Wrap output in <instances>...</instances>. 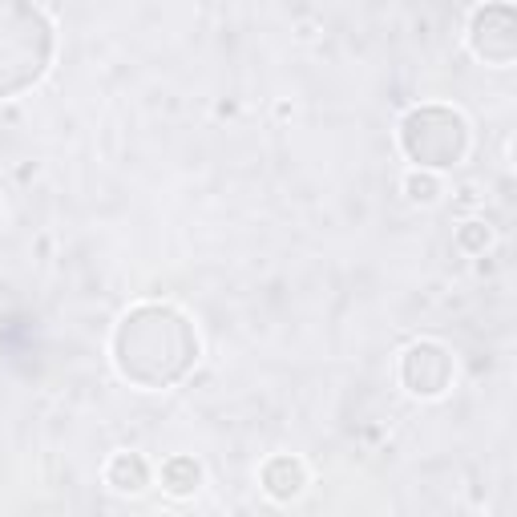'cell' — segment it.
<instances>
[{"label": "cell", "mask_w": 517, "mask_h": 517, "mask_svg": "<svg viewBox=\"0 0 517 517\" xmlns=\"http://www.w3.org/2000/svg\"><path fill=\"white\" fill-rule=\"evenodd\" d=\"M404 194L412 198V202H437V194H441V182L429 174V170H412L408 178H404Z\"/></svg>", "instance_id": "8"}, {"label": "cell", "mask_w": 517, "mask_h": 517, "mask_svg": "<svg viewBox=\"0 0 517 517\" xmlns=\"http://www.w3.org/2000/svg\"><path fill=\"white\" fill-rule=\"evenodd\" d=\"M106 481L118 489V493H142L150 485V465L142 453H118L110 465H106Z\"/></svg>", "instance_id": "6"}, {"label": "cell", "mask_w": 517, "mask_h": 517, "mask_svg": "<svg viewBox=\"0 0 517 517\" xmlns=\"http://www.w3.org/2000/svg\"><path fill=\"white\" fill-rule=\"evenodd\" d=\"M118 368L122 376L146 384V388H162V364L158 352H166L182 372L190 364V356H198V340L190 336L186 320L170 307H138L134 316H126L122 332H118Z\"/></svg>", "instance_id": "1"}, {"label": "cell", "mask_w": 517, "mask_h": 517, "mask_svg": "<svg viewBox=\"0 0 517 517\" xmlns=\"http://www.w3.org/2000/svg\"><path fill=\"white\" fill-rule=\"evenodd\" d=\"M400 376L408 384V392L417 396H441L449 388V376H453V356L441 348V344H412L404 352V364H400Z\"/></svg>", "instance_id": "3"}, {"label": "cell", "mask_w": 517, "mask_h": 517, "mask_svg": "<svg viewBox=\"0 0 517 517\" xmlns=\"http://www.w3.org/2000/svg\"><path fill=\"white\" fill-rule=\"evenodd\" d=\"M202 485V465L194 457H170L162 465V489L170 497H190Z\"/></svg>", "instance_id": "7"}, {"label": "cell", "mask_w": 517, "mask_h": 517, "mask_svg": "<svg viewBox=\"0 0 517 517\" xmlns=\"http://www.w3.org/2000/svg\"><path fill=\"white\" fill-rule=\"evenodd\" d=\"M457 243H461L465 251L481 255V251L489 247V227H485V223H465V227L457 231Z\"/></svg>", "instance_id": "9"}, {"label": "cell", "mask_w": 517, "mask_h": 517, "mask_svg": "<svg viewBox=\"0 0 517 517\" xmlns=\"http://www.w3.org/2000/svg\"><path fill=\"white\" fill-rule=\"evenodd\" d=\"M303 485H307V469H303L299 457H271V461L263 465V489H267L275 501L299 497Z\"/></svg>", "instance_id": "5"}, {"label": "cell", "mask_w": 517, "mask_h": 517, "mask_svg": "<svg viewBox=\"0 0 517 517\" xmlns=\"http://www.w3.org/2000/svg\"><path fill=\"white\" fill-rule=\"evenodd\" d=\"M473 49L477 57L493 65L513 61V9L509 5H489L473 17Z\"/></svg>", "instance_id": "4"}, {"label": "cell", "mask_w": 517, "mask_h": 517, "mask_svg": "<svg viewBox=\"0 0 517 517\" xmlns=\"http://www.w3.org/2000/svg\"><path fill=\"white\" fill-rule=\"evenodd\" d=\"M400 138H404L408 158L421 162V166H453L469 150V126H465V118L453 114V110H437V106L412 110L404 118Z\"/></svg>", "instance_id": "2"}]
</instances>
